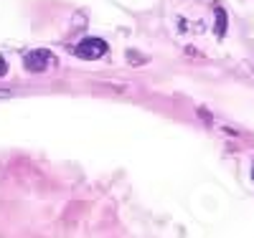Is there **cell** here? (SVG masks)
I'll list each match as a JSON object with an SVG mask.
<instances>
[{
    "mask_svg": "<svg viewBox=\"0 0 254 238\" xmlns=\"http://www.w3.org/2000/svg\"><path fill=\"white\" fill-rule=\"evenodd\" d=\"M224 33H226V13L221 5H216V36L221 38Z\"/></svg>",
    "mask_w": 254,
    "mask_h": 238,
    "instance_id": "obj_3",
    "label": "cell"
},
{
    "mask_svg": "<svg viewBox=\"0 0 254 238\" xmlns=\"http://www.w3.org/2000/svg\"><path fill=\"white\" fill-rule=\"evenodd\" d=\"M104 53H107V43H104L102 38H84L74 46V56H79L84 61H94V58H99Z\"/></svg>",
    "mask_w": 254,
    "mask_h": 238,
    "instance_id": "obj_1",
    "label": "cell"
},
{
    "mask_svg": "<svg viewBox=\"0 0 254 238\" xmlns=\"http://www.w3.org/2000/svg\"><path fill=\"white\" fill-rule=\"evenodd\" d=\"M54 63V53L46 51V48H36V51H28L26 58H23V66L26 71L31 74H41V71H46L49 66Z\"/></svg>",
    "mask_w": 254,
    "mask_h": 238,
    "instance_id": "obj_2",
    "label": "cell"
},
{
    "mask_svg": "<svg viewBox=\"0 0 254 238\" xmlns=\"http://www.w3.org/2000/svg\"><path fill=\"white\" fill-rule=\"evenodd\" d=\"M252 180H254V170H252Z\"/></svg>",
    "mask_w": 254,
    "mask_h": 238,
    "instance_id": "obj_5",
    "label": "cell"
},
{
    "mask_svg": "<svg viewBox=\"0 0 254 238\" xmlns=\"http://www.w3.org/2000/svg\"><path fill=\"white\" fill-rule=\"evenodd\" d=\"M5 71H8V63H5V58H3V56H0V76H3Z\"/></svg>",
    "mask_w": 254,
    "mask_h": 238,
    "instance_id": "obj_4",
    "label": "cell"
}]
</instances>
